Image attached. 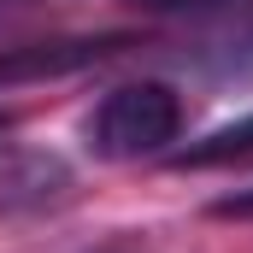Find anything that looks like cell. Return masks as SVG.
Listing matches in <instances>:
<instances>
[{"instance_id": "2", "label": "cell", "mask_w": 253, "mask_h": 253, "mask_svg": "<svg viewBox=\"0 0 253 253\" xmlns=\"http://www.w3.org/2000/svg\"><path fill=\"white\" fill-rule=\"evenodd\" d=\"M129 42H135V36H71V42H30V47H6V53H0V88L88 71V65L124 53Z\"/></svg>"}, {"instance_id": "3", "label": "cell", "mask_w": 253, "mask_h": 253, "mask_svg": "<svg viewBox=\"0 0 253 253\" xmlns=\"http://www.w3.org/2000/svg\"><path fill=\"white\" fill-rule=\"evenodd\" d=\"M59 189H65V165L59 159H42V153H6L0 159V212L42 206Z\"/></svg>"}, {"instance_id": "4", "label": "cell", "mask_w": 253, "mask_h": 253, "mask_svg": "<svg viewBox=\"0 0 253 253\" xmlns=\"http://www.w3.org/2000/svg\"><path fill=\"white\" fill-rule=\"evenodd\" d=\"M230 159H253V118H242V124H224V129H212L206 141H194V147H183V153H177V165H183V171L230 165Z\"/></svg>"}, {"instance_id": "1", "label": "cell", "mask_w": 253, "mask_h": 253, "mask_svg": "<svg viewBox=\"0 0 253 253\" xmlns=\"http://www.w3.org/2000/svg\"><path fill=\"white\" fill-rule=\"evenodd\" d=\"M183 135V94L171 83H118L94 112H88V147L100 159H147L165 153Z\"/></svg>"}, {"instance_id": "6", "label": "cell", "mask_w": 253, "mask_h": 253, "mask_svg": "<svg viewBox=\"0 0 253 253\" xmlns=\"http://www.w3.org/2000/svg\"><path fill=\"white\" fill-rule=\"evenodd\" d=\"M6 135H12V112H0V141H6Z\"/></svg>"}, {"instance_id": "5", "label": "cell", "mask_w": 253, "mask_h": 253, "mask_svg": "<svg viewBox=\"0 0 253 253\" xmlns=\"http://www.w3.org/2000/svg\"><path fill=\"white\" fill-rule=\"evenodd\" d=\"M212 71H224V77H253V30H242L236 42H224L218 59H212Z\"/></svg>"}]
</instances>
